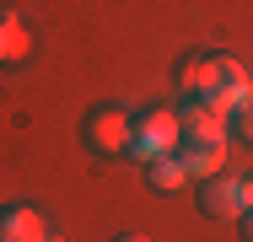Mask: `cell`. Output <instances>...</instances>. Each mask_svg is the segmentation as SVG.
Here are the masks:
<instances>
[{
  "label": "cell",
  "mask_w": 253,
  "mask_h": 242,
  "mask_svg": "<svg viewBox=\"0 0 253 242\" xmlns=\"http://www.w3.org/2000/svg\"><path fill=\"white\" fill-rule=\"evenodd\" d=\"M43 242H65V237H43Z\"/></svg>",
  "instance_id": "2e32d148"
},
{
  "label": "cell",
  "mask_w": 253,
  "mask_h": 242,
  "mask_svg": "<svg viewBox=\"0 0 253 242\" xmlns=\"http://www.w3.org/2000/svg\"><path fill=\"white\" fill-rule=\"evenodd\" d=\"M43 237H49V221H43L33 204L0 210V242H43Z\"/></svg>",
  "instance_id": "8992f818"
},
{
  "label": "cell",
  "mask_w": 253,
  "mask_h": 242,
  "mask_svg": "<svg viewBox=\"0 0 253 242\" xmlns=\"http://www.w3.org/2000/svg\"><path fill=\"white\" fill-rule=\"evenodd\" d=\"M0 65H5V38H0Z\"/></svg>",
  "instance_id": "9a60e30c"
},
{
  "label": "cell",
  "mask_w": 253,
  "mask_h": 242,
  "mask_svg": "<svg viewBox=\"0 0 253 242\" xmlns=\"http://www.w3.org/2000/svg\"><path fill=\"white\" fill-rule=\"evenodd\" d=\"M0 38H5V59H27V54H33V38L22 33L16 11H0Z\"/></svg>",
  "instance_id": "9c48e42d"
},
{
  "label": "cell",
  "mask_w": 253,
  "mask_h": 242,
  "mask_svg": "<svg viewBox=\"0 0 253 242\" xmlns=\"http://www.w3.org/2000/svg\"><path fill=\"white\" fill-rule=\"evenodd\" d=\"M200 210L210 221H237L243 215V178H226V172L200 178Z\"/></svg>",
  "instance_id": "277c9868"
},
{
  "label": "cell",
  "mask_w": 253,
  "mask_h": 242,
  "mask_svg": "<svg viewBox=\"0 0 253 242\" xmlns=\"http://www.w3.org/2000/svg\"><path fill=\"white\" fill-rule=\"evenodd\" d=\"M146 183H151L156 194H178L183 183H189V172H183L178 151H172V156H156V161H146Z\"/></svg>",
  "instance_id": "ba28073f"
},
{
  "label": "cell",
  "mask_w": 253,
  "mask_h": 242,
  "mask_svg": "<svg viewBox=\"0 0 253 242\" xmlns=\"http://www.w3.org/2000/svg\"><path fill=\"white\" fill-rule=\"evenodd\" d=\"M200 81H205V54H189V59H178V86L194 97V92H200Z\"/></svg>",
  "instance_id": "30bf717a"
},
{
  "label": "cell",
  "mask_w": 253,
  "mask_h": 242,
  "mask_svg": "<svg viewBox=\"0 0 253 242\" xmlns=\"http://www.w3.org/2000/svg\"><path fill=\"white\" fill-rule=\"evenodd\" d=\"M86 140H92V151H102V156H124L129 140H135V113H124L119 102H97V108L86 113Z\"/></svg>",
  "instance_id": "3957f363"
},
{
  "label": "cell",
  "mask_w": 253,
  "mask_h": 242,
  "mask_svg": "<svg viewBox=\"0 0 253 242\" xmlns=\"http://www.w3.org/2000/svg\"><path fill=\"white\" fill-rule=\"evenodd\" d=\"M243 210H253V178H243Z\"/></svg>",
  "instance_id": "4fadbf2b"
},
{
  "label": "cell",
  "mask_w": 253,
  "mask_h": 242,
  "mask_svg": "<svg viewBox=\"0 0 253 242\" xmlns=\"http://www.w3.org/2000/svg\"><path fill=\"white\" fill-rule=\"evenodd\" d=\"M210 108V113H221V119H232L243 102L253 97L248 86V70L232 59V54H205V81H200V92H194Z\"/></svg>",
  "instance_id": "6da1fadb"
},
{
  "label": "cell",
  "mask_w": 253,
  "mask_h": 242,
  "mask_svg": "<svg viewBox=\"0 0 253 242\" xmlns=\"http://www.w3.org/2000/svg\"><path fill=\"white\" fill-rule=\"evenodd\" d=\"M113 242H151V237H140V232H124V237H113Z\"/></svg>",
  "instance_id": "5bb4252c"
},
{
  "label": "cell",
  "mask_w": 253,
  "mask_h": 242,
  "mask_svg": "<svg viewBox=\"0 0 253 242\" xmlns=\"http://www.w3.org/2000/svg\"><path fill=\"white\" fill-rule=\"evenodd\" d=\"M178 161H183V172L189 178H215L221 172V161H226V140H178Z\"/></svg>",
  "instance_id": "5b68a950"
},
{
  "label": "cell",
  "mask_w": 253,
  "mask_h": 242,
  "mask_svg": "<svg viewBox=\"0 0 253 242\" xmlns=\"http://www.w3.org/2000/svg\"><path fill=\"white\" fill-rule=\"evenodd\" d=\"M183 140V124H178V113L172 108H146L140 119H135V140H129V156H140V161H156V156H172Z\"/></svg>",
  "instance_id": "7a4b0ae2"
},
{
  "label": "cell",
  "mask_w": 253,
  "mask_h": 242,
  "mask_svg": "<svg viewBox=\"0 0 253 242\" xmlns=\"http://www.w3.org/2000/svg\"><path fill=\"white\" fill-rule=\"evenodd\" d=\"M178 124H183V135H189V140H226V119H221V113H210L200 97L178 108Z\"/></svg>",
  "instance_id": "52a82bcc"
},
{
  "label": "cell",
  "mask_w": 253,
  "mask_h": 242,
  "mask_svg": "<svg viewBox=\"0 0 253 242\" xmlns=\"http://www.w3.org/2000/svg\"><path fill=\"white\" fill-rule=\"evenodd\" d=\"M232 119H237V135H243V140L253 145V97L243 102V108H237V113H232Z\"/></svg>",
  "instance_id": "8fae6325"
},
{
  "label": "cell",
  "mask_w": 253,
  "mask_h": 242,
  "mask_svg": "<svg viewBox=\"0 0 253 242\" xmlns=\"http://www.w3.org/2000/svg\"><path fill=\"white\" fill-rule=\"evenodd\" d=\"M237 232H243V242H253V210H243V215H237Z\"/></svg>",
  "instance_id": "7c38bea8"
}]
</instances>
